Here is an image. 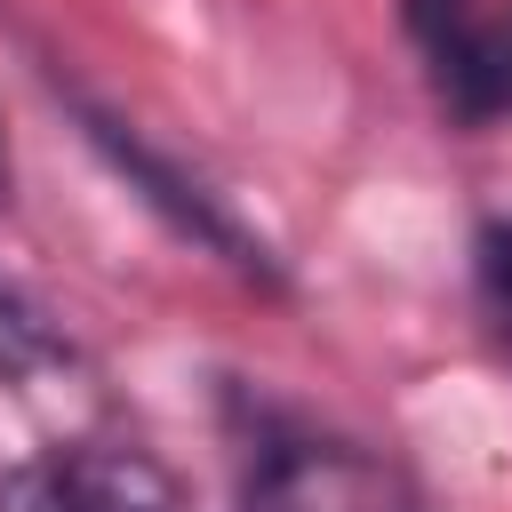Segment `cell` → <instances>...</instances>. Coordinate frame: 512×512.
<instances>
[{"label": "cell", "instance_id": "1", "mask_svg": "<svg viewBox=\"0 0 512 512\" xmlns=\"http://www.w3.org/2000/svg\"><path fill=\"white\" fill-rule=\"evenodd\" d=\"M240 512H424V496L384 448L280 408H248Z\"/></svg>", "mask_w": 512, "mask_h": 512}, {"label": "cell", "instance_id": "2", "mask_svg": "<svg viewBox=\"0 0 512 512\" xmlns=\"http://www.w3.org/2000/svg\"><path fill=\"white\" fill-rule=\"evenodd\" d=\"M400 32L448 128L488 136L512 120V0H400Z\"/></svg>", "mask_w": 512, "mask_h": 512}, {"label": "cell", "instance_id": "3", "mask_svg": "<svg viewBox=\"0 0 512 512\" xmlns=\"http://www.w3.org/2000/svg\"><path fill=\"white\" fill-rule=\"evenodd\" d=\"M0 512H192V496L136 440H64L0 472Z\"/></svg>", "mask_w": 512, "mask_h": 512}, {"label": "cell", "instance_id": "4", "mask_svg": "<svg viewBox=\"0 0 512 512\" xmlns=\"http://www.w3.org/2000/svg\"><path fill=\"white\" fill-rule=\"evenodd\" d=\"M80 120H88V144H96V152H104V160L128 176V192H136L144 208H160V216H168V232H176V240L208 248V256H216V264H232L240 280L280 288L272 248H264V240H256V232H248V224L224 208V192H208L200 176H184L168 152H152V144H144L136 128H120L112 112H80Z\"/></svg>", "mask_w": 512, "mask_h": 512}, {"label": "cell", "instance_id": "5", "mask_svg": "<svg viewBox=\"0 0 512 512\" xmlns=\"http://www.w3.org/2000/svg\"><path fill=\"white\" fill-rule=\"evenodd\" d=\"M472 280H480V312H488V328H496V344L512 360V224H480Z\"/></svg>", "mask_w": 512, "mask_h": 512}, {"label": "cell", "instance_id": "6", "mask_svg": "<svg viewBox=\"0 0 512 512\" xmlns=\"http://www.w3.org/2000/svg\"><path fill=\"white\" fill-rule=\"evenodd\" d=\"M56 360H64V336L24 296L0 288V376H32V368H56Z\"/></svg>", "mask_w": 512, "mask_h": 512}, {"label": "cell", "instance_id": "7", "mask_svg": "<svg viewBox=\"0 0 512 512\" xmlns=\"http://www.w3.org/2000/svg\"><path fill=\"white\" fill-rule=\"evenodd\" d=\"M0 208H8V152H0Z\"/></svg>", "mask_w": 512, "mask_h": 512}]
</instances>
